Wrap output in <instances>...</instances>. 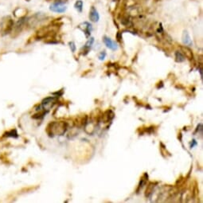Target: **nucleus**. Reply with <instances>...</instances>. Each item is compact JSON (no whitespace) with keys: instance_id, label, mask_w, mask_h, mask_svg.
<instances>
[{"instance_id":"f257e3e1","label":"nucleus","mask_w":203,"mask_h":203,"mask_svg":"<svg viewBox=\"0 0 203 203\" xmlns=\"http://www.w3.org/2000/svg\"><path fill=\"white\" fill-rule=\"evenodd\" d=\"M68 129V124L64 121H54L49 123L46 127V132L50 136L63 135Z\"/></svg>"},{"instance_id":"f03ea898","label":"nucleus","mask_w":203,"mask_h":203,"mask_svg":"<svg viewBox=\"0 0 203 203\" xmlns=\"http://www.w3.org/2000/svg\"><path fill=\"white\" fill-rule=\"evenodd\" d=\"M57 101V97H47L46 99H44L41 102V108L44 109L45 111L46 110V112H48L49 110L55 104Z\"/></svg>"},{"instance_id":"7ed1b4c3","label":"nucleus","mask_w":203,"mask_h":203,"mask_svg":"<svg viewBox=\"0 0 203 203\" xmlns=\"http://www.w3.org/2000/svg\"><path fill=\"white\" fill-rule=\"evenodd\" d=\"M14 25H15L14 21L10 18H9L8 20L4 21L3 23V26H2V33H3V34H7V33H10L13 30Z\"/></svg>"},{"instance_id":"20e7f679","label":"nucleus","mask_w":203,"mask_h":203,"mask_svg":"<svg viewBox=\"0 0 203 203\" xmlns=\"http://www.w3.org/2000/svg\"><path fill=\"white\" fill-rule=\"evenodd\" d=\"M67 7L65 6V4H61V3H56V2H53V4H51L49 7V10L55 13H64Z\"/></svg>"},{"instance_id":"39448f33","label":"nucleus","mask_w":203,"mask_h":203,"mask_svg":"<svg viewBox=\"0 0 203 203\" xmlns=\"http://www.w3.org/2000/svg\"><path fill=\"white\" fill-rule=\"evenodd\" d=\"M78 27L79 29H81V31L84 32V35H85L86 38H89L90 37V34H91L92 32V25L90 23L84 22V23L80 24Z\"/></svg>"},{"instance_id":"423d86ee","label":"nucleus","mask_w":203,"mask_h":203,"mask_svg":"<svg viewBox=\"0 0 203 203\" xmlns=\"http://www.w3.org/2000/svg\"><path fill=\"white\" fill-rule=\"evenodd\" d=\"M103 41L105 44V46L108 49H112V50H116V49H118V46H117L116 42L114 41H112L111 38L107 37V36H104V38H103Z\"/></svg>"},{"instance_id":"0eeeda50","label":"nucleus","mask_w":203,"mask_h":203,"mask_svg":"<svg viewBox=\"0 0 203 203\" xmlns=\"http://www.w3.org/2000/svg\"><path fill=\"white\" fill-rule=\"evenodd\" d=\"M89 18L92 22L93 23H97L100 19V15L98 14V11L97 9L95 8V7H92L90 9V12H89Z\"/></svg>"},{"instance_id":"6e6552de","label":"nucleus","mask_w":203,"mask_h":203,"mask_svg":"<svg viewBox=\"0 0 203 203\" xmlns=\"http://www.w3.org/2000/svg\"><path fill=\"white\" fill-rule=\"evenodd\" d=\"M182 40H183V44L186 45V46H191L193 45V42H192V40H191V37H190L189 33H188V32L186 31H183Z\"/></svg>"},{"instance_id":"1a4fd4ad","label":"nucleus","mask_w":203,"mask_h":203,"mask_svg":"<svg viewBox=\"0 0 203 203\" xmlns=\"http://www.w3.org/2000/svg\"><path fill=\"white\" fill-rule=\"evenodd\" d=\"M181 50L183 52V55L187 57L188 59H193L194 55H193V52L191 50V49L189 48L188 46H181Z\"/></svg>"},{"instance_id":"9d476101","label":"nucleus","mask_w":203,"mask_h":203,"mask_svg":"<svg viewBox=\"0 0 203 203\" xmlns=\"http://www.w3.org/2000/svg\"><path fill=\"white\" fill-rule=\"evenodd\" d=\"M114 112H112V110H108L102 116V119L104 120V123H108V122L112 121V119L114 118Z\"/></svg>"},{"instance_id":"9b49d317","label":"nucleus","mask_w":203,"mask_h":203,"mask_svg":"<svg viewBox=\"0 0 203 203\" xmlns=\"http://www.w3.org/2000/svg\"><path fill=\"white\" fill-rule=\"evenodd\" d=\"M93 42H94V38H91L89 41H87L86 43H85V45H84V48H83V49H84V52H83V55H86V54H88V53H89V50H90V49H91V47H92V46Z\"/></svg>"},{"instance_id":"f8f14e48","label":"nucleus","mask_w":203,"mask_h":203,"mask_svg":"<svg viewBox=\"0 0 203 203\" xmlns=\"http://www.w3.org/2000/svg\"><path fill=\"white\" fill-rule=\"evenodd\" d=\"M186 60V57L183 55V53L182 52L177 51L175 52V61L177 62H183Z\"/></svg>"},{"instance_id":"ddd939ff","label":"nucleus","mask_w":203,"mask_h":203,"mask_svg":"<svg viewBox=\"0 0 203 203\" xmlns=\"http://www.w3.org/2000/svg\"><path fill=\"white\" fill-rule=\"evenodd\" d=\"M154 188H155V185L153 183H151L150 185L148 186L147 191H146V194H145L146 197H150L151 195V194L154 192Z\"/></svg>"},{"instance_id":"4468645a","label":"nucleus","mask_w":203,"mask_h":203,"mask_svg":"<svg viewBox=\"0 0 203 203\" xmlns=\"http://www.w3.org/2000/svg\"><path fill=\"white\" fill-rule=\"evenodd\" d=\"M74 7L76 10H78L79 12H81L82 9H83V2L81 0H77L74 4Z\"/></svg>"},{"instance_id":"2eb2a0df","label":"nucleus","mask_w":203,"mask_h":203,"mask_svg":"<svg viewBox=\"0 0 203 203\" xmlns=\"http://www.w3.org/2000/svg\"><path fill=\"white\" fill-rule=\"evenodd\" d=\"M69 45L70 49H71V51L73 53H74V52L76 51V46H75V43H74L73 41H70L69 43Z\"/></svg>"},{"instance_id":"dca6fc26","label":"nucleus","mask_w":203,"mask_h":203,"mask_svg":"<svg viewBox=\"0 0 203 203\" xmlns=\"http://www.w3.org/2000/svg\"><path fill=\"white\" fill-rule=\"evenodd\" d=\"M105 57H106V53H105V51H102L101 53H100L98 57H99V59L100 61H103V60H104V58H105Z\"/></svg>"},{"instance_id":"f3484780","label":"nucleus","mask_w":203,"mask_h":203,"mask_svg":"<svg viewBox=\"0 0 203 203\" xmlns=\"http://www.w3.org/2000/svg\"><path fill=\"white\" fill-rule=\"evenodd\" d=\"M196 145H197V142H196L194 140H192V143H191V148L194 147V146H196Z\"/></svg>"},{"instance_id":"a211bd4d","label":"nucleus","mask_w":203,"mask_h":203,"mask_svg":"<svg viewBox=\"0 0 203 203\" xmlns=\"http://www.w3.org/2000/svg\"><path fill=\"white\" fill-rule=\"evenodd\" d=\"M112 1H113V2H116L117 0H112Z\"/></svg>"}]
</instances>
